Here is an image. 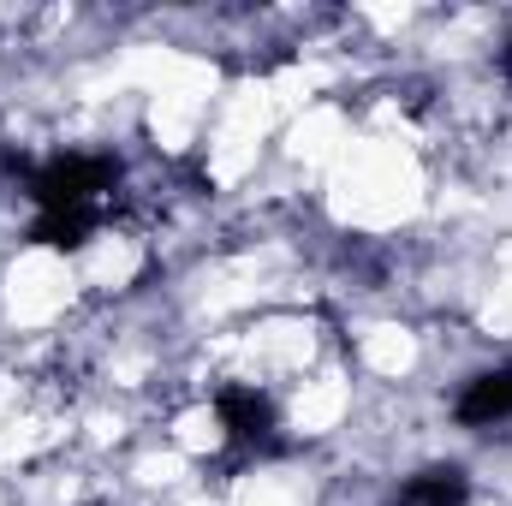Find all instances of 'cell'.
Listing matches in <instances>:
<instances>
[{"label": "cell", "mask_w": 512, "mask_h": 506, "mask_svg": "<svg viewBox=\"0 0 512 506\" xmlns=\"http://www.w3.org/2000/svg\"><path fill=\"white\" fill-rule=\"evenodd\" d=\"M465 501H471V477L453 471V465L417 471V477L399 489V506H465Z\"/></svg>", "instance_id": "2"}, {"label": "cell", "mask_w": 512, "mask_h": 506, "mask_svg": "<svg viewBox=\"0 0 512 506\" xmlns=\"http://www.w3.org/2000/svg\"><path fill=\"white\" fill-rule=\"evenodd\" d=\"M453 417H459V423H471V429L507 423V417H512V370H483L477 381H465V393H459Z\"/></svg>", "instance_id": "1"}]
</instances>
